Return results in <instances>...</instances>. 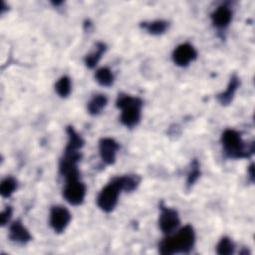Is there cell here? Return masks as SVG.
Masks as SVG:
<instances>
[{
  "mask_svg": "<svg viewBox=\"0 0 255 255\" xmlns=\"http://www.w3.org/2000/svg\"><path fill=\"white\" fill-rule=\"evenodd\" d=\"M200 174H201V171H200L199 162L196 158H194V159H192V161L190 163V168L187 173V178H186V188L187 189H190L195 184V182L200 177Z\"/></svg>",
  "mask_w": 255,
  "mask_h": 255,
  "instance_id": "20",
  "label": "cell"
},
{
  "mask_svg": "<svg viewBox=\"0 0 255 255\" xmlns=\"http://www.w3.org/2000/svg\"><path fill=\"white\" fill-rule=\"evenodd\" d=\"M116 106L122 111L120 121L125 127L131 128L139 123L142 107L141 99L128 94H119Z\"/></svg>",
  "mask_w": 255,
  "mask_h": 255,
  "instance_id": "3",
  "label": "cell"
},
{
  "mask_svg": "<svg viewBox=\"0 0 255 255\" xmlns=\"http://www.w3.org/2000/svg\"><path fill=\"white\" fill-rule=\"evenodd\" d=\"M72 90V83L71 79L68 76L61 77L56 85H55V91L61 98H67Z\"/></svg>",
  "mask_w": 255,
  "mask_h": 255,
  "instance_id": "21",
  "label": "cell"
},
{
  "mask_svg": "<svg viewBox=\"0 0 255 255\" xmlns=\"http://www.w3.org/2000/svg\"><path fill=\"white\" fill-rule=\"evenodd\" d=\"M123 191L119 177H114L107 183L99 192L97 197V204L104 212H112L118 204L119 197Z\"/></svg>",
  "mask_w": 255,
  "mask_h": 255,
  "instance_id": "4",
  "label": "cell"
},
{
  "mask_svg": "<svg viewBox=\"0 0 255 255\" xmlns=\"http://www.w3.org/2000/svg\"><path fill=\"white\" fill-rule=\"evenodd\" d=\"M8 10V5L4 1H0V14H4Z\"/></svg>",
  "mask_w": 255,
  "mask_h": 255,
  "instance_id": "25",
  "label": "cell"
},
{
  "mask_svg": "<svg viewBox=\"0 0 255 255\" xmlns=\"http://www.w3.org/2000/svg\"><path fill=\"white\" fill-rule=\"evenodd\" d=\"M106 51H107V45L104 42H97L96 50L94 52L86 55V57L84 59L85 65L89 69H94Z\"/></svg>",
  "mask_w": 255,
  "mask_h": 255,
  "instance_id": "13",
  "label": "cell"
},
{
  "mask_svg": "<svg viewBox=\"0 0 255 255\" xmlns=\"http://www.w3.org/2000/svg\"><path fill=\"white\" fill-rule=\"evenodd\" d=\"M221 143L223 152L228 158H247L254 153V143L246 144L240 132L233 128H227L222 132Z\"/></svg>",
  "mask_w": 255,
  "mask_h": 255,
  "instance_id": "2",
  "label": "cell"
},
{
  "mask_svg": "<svg viewBox=\"0 0 255 255\" xmlns=\"http://www.w3.org/2000/svg\"><path fill=\"white\" fill-rule=\"evenodd\" d=\"M140 27L150 35H161L165 33L168 28V22L164 20H155L151 22H142Z\"/></svg>",
  "mask_w": 255,
  "mask_h": 255,
  "instance_id": "15",
  "label": "cell"
},
{
  "mask_svg": "<svg viewBox=\"0 0 255 255\" xmlns=\"http://www.w3.org/2000/svg\"><path fill=\"white\" fill-rule=\"evenodd\" d=\"M66 132L68 134V142H67V145L66 147L68 148H72V149H78V150H81V148L84 146V139L83 137L77 132V130L69 126L67 127L66 128Z\"/></svg>",
  "mask_w": 255,
  "mask_h": 255,
  "instance_id": "16",
  "label": "cell"
},
{
  "mask_svg": "<svg viewBox=\"0 0 255 255\" xmlns=\"http://www.w3.org/2000/svg\"><path fill=\"white\" fill-rule=\"evenodd\" d=\"M71 219L72 215L66 207L62 205H54L51 207L49 224L56 233L64 232L70 224Z\"/></svg>",
  "mask_w": 255,
  "mask_h": 255,
  "instance_id": "7",
  "label": "cell"
},
{
  "mask_svg": "<svg viewBox=\"0 0 255 255\" xmlns=\"http://www.w3.org/2000/svg\"><path fill=\"white\" fill-rule=\"evenodd\" d=\"M120 148V144L112 137H103L99 141V153L102 161L111 165L116 161L117 152Z\"/></svg>",
  "mask_w": 255,
  "mask_h": 255,
  "instance_id": "9",
  "label": "cell"
},
{
  "mask_svg": "<svg viewBox=\"0 0 255 255\" xmlns=\"http://www.w3.org/2000/svg\"><path fill=\"white\" fill-rule=\"evenodd\" d=\"M87 192V187L79 178H72L66 180L63 189V196L67 202L72 205H80L84 202Z\"/></svg>",
  "mask_w": 255,
  "mask_h": 255,
  "instance_id": "6",
  "label": "cell"
},
{
  "mask_svg": "<svg viewBox=\"0 0 255 255\" xmlns=\"http://www.w3.org/2000/svg\"><path fill=\"white\" fill-rule=\"evenodd\" d=\"M108 105V98L104 94L95 95L88 103V112L92 116L99 115Z\"/></svg>",
  "mask_w": 255,
  "mask_h": 255,
  "instance_id": "14",
  "label": "cell"
},
{
  "mask_svg": "<svg viewBox=\"0 0 255 255\" xmlns=\"http://www.w3.org/2000/svg\"><path fill=\"white\" fill-rule=\"evenodd\" d=\"M95 79L101 86L110 87L114 83L115 77L108 67H102L96 71Z\"/></svg>",
  "mask_w": 255,
  "mask_h": 255,
  "instance_id": "18",
  "label": "cell"
},
{
  "mask_svg": "<svg viewBox=\"0 0 255 255\" xmlns=\"http://www.w3.org/2000/svg\"><path fill=\"white\" fill-rule=\"evenodd\" d=\"M239 86H240V79H239V77L237 75H235V74L232 75L226 90L217 95V97H216L217 101L222 106L229 105L232 102V100H233V98L235 96V93H236L237 89L239 88Z\"/></svg>",
  "mask_w": 255,
  "mask_h": 255,
  "instance_id": "12",
  "label": "cell"
},
{
  "mask_svg": "<svg viewBox=\"0 0 255 255\" xmlns=\"http://www.w3.org/2000/svg\"><path fill=\"white\" fill-rule=\"evenodd\" d=\"M248 173H249V177H250V180L251 182H253L254 180V164L251 163L249 168H248Z\"/></svg>",
  "mask_w": 255,
  "mask_h": 255,
  "instance_id": "24",
  "label": "cell"
},
{
  "mask_svg": "<svg viewBox=\"0 0 255 255\" xmlns=\"http://www.w3.org/2000/svg\"><path fill=\"white\" fill-rule=\"evenodd\" d=\"M17 180L12 176L5 177L0 184V194L3 198L10 197L17 189Z\"/></svg>",
  "mask_w": 255,
  "mask_h": 255,
  "instance_id": "19",
  "label": "cell"
},
{
  "mask_svg": "<svg viewBox=\"0 0 255 255\" xmlns=\"http://www.w3.org/2000/svg\"><path fill=\"white\" fill-rule=\"evenodd\" d=\"M234 249H235V245L233 243V241L227 237L224 236L222 237L219 242L217 243L216 246V252L219 255H230L234 253Z\"/></svg>",
  "mask_w": 255,
  "mask_h": 255,
  "instance_id": "22",
  "label": "cell"
},
{
  "mask_svg": "<svg viewBox=\"0 0 255 255\" xmlns=\"http://www.w3.org/2000/svg\"><path fill=\"white\" fill-rule=\"evenodd\" d=\"M123 191L130 192L137 188L140 182V177L136 174H126L122 176H118Z\"/></svg>",
  "mask_w": 255,
  "mask_h": 255,
  "instance_id": "17",
  "label": "cell"
},
{
  "mask_svg": "<svg viewBox=\"0 0 255 255\" xmlns=\"http://www.w3.org/2000/svg\"><path fill=\"white\" fill-rule=\"evenodd\" d=\"M9 239L14 243L25 245L32 240V236L22 222L20 220H16L11 223L9 227Z\"/></svg>",
  "mask_w": 255,
  "mask_h": 255,
  "instance_id": "11",
  "label": "cell"
},
{
  "mask_svg": "<svg viewBox=\"0 0 255 255\" xmlns=\"http://www.w3.org/2000/svg\"><path fill=\"white\" fill-rule=\"evenodd\" d=\"M233 12L231 8L225 4L218 6L211 14L210 19L212 25L218 30H224L227 28L232 20Z\"/></svg>",
  "mask_w": 255,
  "mask_h": 255,
  "instance_id": "10",
  "label": "cell"
},
{
  "mask_svg": "<svg viewBox=\"0 0 255 255\" xmlns=\"http://www.w3.org/2000/svg\"><path fill=\"white\" fill-rule=\"evenodd\" d=\"M195 244V232L191 225L181 227L175 234H168L158 244V252L162 255L188 253Z\"/></svg>",
  "mask_w": 255,
  "mask_h": 255,
  "instance_id": "1",
  "label": "cell"
},
{
  "mask_svg": "<svg viewBox=\"0 0 255 255\" xmlns=\"http://www.w3.org/2000/svg\"><path fill=\"white\" fill-rule=\"evenodd\" d=\"M13 213V209L11 206H6V208L0 214V223L1 226H5L11 219Z\"/></svg>",
  "mask_w": 255,
  "mask_h": 255,
  "instance_id": "23",
  "label": "cell"
},
{
  "mask_svg": "<svg viewBox=\"0 0 255 255\" xmlns=\"http://www.w3.org/2000/svg\"><path fill=\"white\" fill-rule=\"evenodd\" d=\"M159 217H158V226L161 232L165 235L171 234L173 231H175L179 224L180 219L177 210L174 208L167 207L163 204V202H160L159 205Z\"/></svg>",
  "mask_w": 255,
  "mask_h": 255,
  "instance_id": "5",
  "label": "cell"
},
{
  "mask_svg": "<svg viewBox=\"0 0 255 255\" xmlns=\"http://www.w3.org/2000/svg\"><path fill=\"white\" fill-rule=\"evenodd\" d=\"M197 58V51L189 43L178 45L172 52V61L178 67H187Z\"/></svg>",
  "mask_w": 255,
  "mask_h": 255,
  "instance_id": "8",
  "label": "cell"
}]
</instances>
